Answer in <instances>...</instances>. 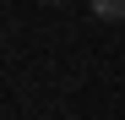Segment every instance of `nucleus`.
I'll return each instance as SVG.
<instances>
[{
	"label": "nucleus",
	"instance_id": "nucleus-1",
	"mask_svg": "<svg viewBox=\"0 0 125 120\" xmlns=\"http://www.w3.org/2000/svg\"><path fill=\"white\" fill-rule=\"evenodd\" d=\"M93 16L98 22H125V0H93Z\"/></svg>",
	"mask_w": 125,
	"mask_h": 120
}]
</instances>
